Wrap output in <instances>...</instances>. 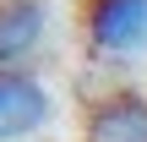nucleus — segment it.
Segmentation results:
<instances>
[{"label": "nucleus", "instance_id": "1", "mask_svg": "<svg viewBox=\"0 0 147 142\" xmlns=\"http://www.w3.org/2000/svg\"><path fill=\"white\" fill-rule=\"evenodd\" d=\"M82 33L98 55H142L147 0H82Z\"/></svg>", "mask_w": 147, "mask_h": 142}, {"label": "nucleus", "instance_id": "2", "mask_svg": "<svg viewBox=\"0 0 147 142\" xmlns=\"http://www.w3.org/2000/svg\"><path fill=\"white\" fill-rule=\"evenodd\" d=\"M87 142H147V93L136 88H115L87 109Z\"/></svg>", "mask_w": 147, "mask_h": 142}, {"label": "nucleus", "instance_id": "3", "mask_svg": "<svg viewBox=\"0 0 147 142\" xmlns=\"http://www.w3.org/2000/svg\"><path fill=\"white\" fill-rule=\"evenodd\" d=\"M49 120V88L27 71H0V142H16Z\"/></svg>", "mask_w": 147, "mask_h": 142}, {"label": "nucleus", "instance_id": "4", "mask_svg": "<svg viewBox=\"0 0 147 142\" xmlns=\"http://www.w3.org/2000/svg\"><path fill=\"white\" fill-rule=\"evenodd\" d=\"M44 38V0H0V71H11Z\"/></svg>", "mask_w": 147, "mask_h": 142}]
</instances>
